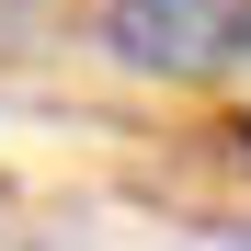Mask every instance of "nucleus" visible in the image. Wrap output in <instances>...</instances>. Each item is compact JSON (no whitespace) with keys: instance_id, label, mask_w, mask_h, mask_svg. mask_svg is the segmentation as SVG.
<instances>
[{"instance_id":"obj_1","label":"nucleus","mask_w":251,"mask_h":251,"mask_svg":"<svg viewBox=\"0 0 251 251\" xmlns=\"http://www.w3.org/2000/svg\"><path fill=\"white\" fill-rule=\"evenodd\" d=\"M92 46L126 80H172V92H205V80L251 69V0H103Z\"/></svg>"}]
</instances>
